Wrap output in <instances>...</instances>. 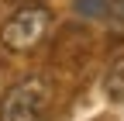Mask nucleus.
<instances>
[{
  "mask_svg": "<svg viewBox=\"0 0 124 121\" xmlns=\"http://www.w3.org/2000/svg\"><path fill=\"white\" fill-rule=\"evenodd\" d=\"M107 24H110V31L124 35V0H110V10H107Z\"/></svg>",
  "mask_w": 124,
  "mask_h": 121,
  "instance_id": "5",
  "label": "nucleus"
},
{
  "mask_svg": "<svg viewBox=\"0 0 124 121\" xmlns=\"http://www.w3.org/2000/svg\"><path fill=\"white\" fill-rule=\"evenodd\" d=\"M76 17L86 21H107V10H110V0H72Z\"/></svg>",
  "mask_w": 124,
  "mask_h": 121,
  "instance_id": "4",
  "label": "nucleus"
},
{
  "mask_svg": "<svg viewBox=\"0 0 124 121\" xmlns=\"http://www.w3.org/2000/svg\"><path fill=\"white\" fill-rule=\"evenodd\" d=\"M103 94L110 100H124V55H117L103 73Z\"/></svg>",
  "mask_w": 124,
  "mask_h": 121,
  "instance_id": "3",
  "label": "nucleus"
},
{
  "mask_svg": "<svg viewBox=\"0 0 124 121\" xmlns=\"http://www.w3.org/2000/svg\"><path fill=\"white\" fill-rule=\"evenodd\" d=\"M52 86L45 76H24L0 97V121H41L48 111Z\"/></svg>",
  "mask_w": 124,
  "mask_h": 121,
  "instance_id": "1",
  "label": "nucleus"
},
{
  "mask_svg": "<svg viewBox=\"0 0 124 121\" xmlns=\"http://www.w3.org/2000/svg\"><path fill=\"white\" fill-rule=\"evenodd\" d=\"M48 24H52V14L45 7H21V10H14L4 21V28H0V45L10 49V52H31L45 38Z\"/></svg>",
  "mask_w": 124,
  "mask_h": 121,
  "instance_id": "2",
  "label": "nucleus"
}]
</instances>
